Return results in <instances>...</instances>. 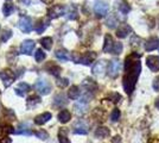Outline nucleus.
I'll return each instance as SVG.
<instances>
[{
    "label": "nucleus",
    "mask_w": 159,
    "mask_h": 143,
    "mask_svg": "<svg viewBox=\"0 0 159 143\" xmlns=\"http://www.w3.org/2000/svg\"><path fill=\"white\" fill-rule=\"evenodd\" d=\"M80 94H81V91H80V87L79 86H71L70 89H69V92H68V97L70 98V99H73V100H76V99H79Z\"/></svg>",
    "instance_id": "21"
},
{
    "label": "nucleus",
    "mask_w": 159,
    "mask_h": 143,
    "mask_svg": "<svg viewBox=\"0 0 159 143\" xmlns=\"http://www.w3.org/2000/svg\"><path fill=\"white\" fill-rule=\"evenodd\" d=\"M113 143H121V137L115 136L114 137V140H113Z\"/></svg>",
    "instance_id": "46"
},
{
    "label": "nucleus",
    "mask_w": 159,
    "mask_h": 143,
    "mask_svg": "<svg viewBox=\"0 0 159 143\" xmlns=\"http://www.w3.org/2000/svg\"><path fill=\"white\" fill-rule=\"evenodd\" d=\"M29 91H30V86L25 82H20L18 85V87L16 88V94H18L19 97H24Z\"/></svg>",
    "instance_id": "17"
},
{
    "label": "nucleus",
    "mask_w": 159,
    "mask_h": 143,
    "mask_svg": "<svg viewBox=\"0 0 159 143\" xmlns=\"http://www.w3.org/2000/svg\"><path fill=\"white\" fill-rule=\"evenodd\" d=\"M34 135L37 138H40V140H47L49 138V134H48L45 130H39V131H36Z\"/></svg>",
    "instance_id": "36"
},
{
    "label": "nucleus",
    "mask_w": 159,
    "mask_h": 143,
    "mask_svg": "<svg viewBox=\"0 0 159 143\" xmlns=\"http://www.w3.org/2000/svg\"><path fill=\"white\" fill-rule=\"evenodd\" d=\"M42 1H43L44 4H51L53 0H42Z\"/></svg>",
    "instance_id": "48"
},
{
    "label": "nucleus",
    "mask_w": 159,
    "mask_h": 143,
    "mask_svg": "<svg viewBox=\"0 0 159 143\" xmlns=\"http://www.w3.org/2000/svg\"><path fill=\"white\" fill-rule=\"evenodd\" d=\"M74 132L75 134H80V135H86L88 132V125L83 121H79L74 125Z\"/></svg>",
    "instance_id": "13"
},
{
    "label": "nucleus",
    "mask_w": 159,
    "mask_h": 143,
    "mask_svg": "<svg viewBox=\"0 0 159 143\" xmlns=\"http://www.w3.org/2000/svg\"><path fill=\"white\" fill-rule=\"evenodd\" d=\"M55 55H56V57L58 59V60H61V61H68L69 59H70V56H69V53L66 51V50H57L56 53H55Z\"/></svg>",
    "instance_id": "26"
},
{
    "label": "nucleus",
    "mask_w": 159,
    "mask_h": 143,
    "mask_svg": "<svg viewBox=\"0 0 159 143\" xmlns=\"http://www.w3.org/2000/svg\"><path fill=\"white\" fill-rule=\"evenodd\" d=\"M109 99H111L114 104H116V102H119L120 100H121V95H120L119 93H115V92H114V93H111V94H109Z\"/></svg>",
    "instance_id": "40"
},
{
    "label": "nucleus",
    "mask_w": 159,
    "mask_h": 143,
    "mask_svg": "<svg viewBox=\"0 0 159 143\" xmlns=\"http://www.w3.org/2000/svg\"><path fill=\"white\" fill-rule=\"evenodd\" d=\"M53 102H55V105H56V106H63V105H66V100L64 94H63V93L57 94L55 98H53Z\"/></svg>",
    "instance_id": "27"
},
{
    "label": "nucleus",
    "mask_w": 159,
    "mask_h": 143,
    "mask_svg": "<svg viewBox=\"0 0 159 143\" xmlns=\"http://www.w3.org/2000/svg\"><path fill=\"white\" fill-rule=\"evenodd\" d=\"M129 10H131V7H129L126 0H122L121 2H119V11L122 14H127L129 12Z\"/></svg>",
    "instance_id": "28"
},
{
    "label": "nucleus",
    "mask_w": 159,
    "mask_h": 143,
    "mask_svg": "<svg viewBox=\"0 0 159 143\" xmlns=\"http://www.w3.org/2000/svg\"><path fill=\"white\" fill-rule=\"evenodd\" d=\"M147 143H159V136H153L148 140Z\"/></svg>",
    "instance_id": "45"
},
{
    "label": "nucleus",
    "mask_w": 159,
    "mask_h": 143,
    "mask_svg": "<svg viewBox=\"0 0 159 143\" xmlns=\"http://www.w3.org/2000/svg\"><path fill=\"white\" fill-rule=\"evenodd\" d=\"M34 88L37 89L42 95H47L51 91V85L45 79H39V80H37L36 83H34Z\"/></svg>",
    "instance_id": "2"
},
{
    "label": "nucleus",
    "mask_w": 159,
    "mask_h": 143,
    "mask_svg": "<svg viewBox=\"0 0 159 143\" xmlns=\"http://www.w3.org/2000/svg\"><path fill=\"white\" fill-rule=\"evenodd\" d=\"M106 24H107V26L108 27L114 29V27H116V25L119 24V21H118V18L115 17V14H111V16L107 18Z\"/></svg>",
    "instance_id": "25"
},
{
    "label": "nucleus",
    "mask_w": 159,
    "mask_h": 143,
    "mask_svg": "<svg viewBox=\"0 0 159 143\" xmlns=\"http://www.w3.org/2000/svg\"><path fill=\"white\" fill-rule=\"evenodd\" d=\"M58 141L60 143H70V141L68 140V136H66V130H61L58 132Z\"/></svg>",
    "instance_id": "34"
},
{
    "label": "nucleus",
    "mask_w": 159,
    "mask_h": 143,
    "mask_svg": "<svg viewBox=\"0 0 159 143\" xmlns=\"http://www.w3.org/2000/svg\"><path fill=\"white\" fill-rule=\"evenodd\" d=\"M140 72H141L140 54L132 53L131 55H128L125 60V75L122 79L124 89L127 94H132V92L134 91Z\"/></svg>",
    "instance_id": "1"
},
{
    "label": "nucleus",
    "mask_w": 159,
    "mask_h": 143,
    "mask_svg": "<svg viewBox=\"0 0 159 143\" xmlns=\"http://www.w3.org/2000/svg\"><path fill=\"white\" fill-rule=\"evenodd\" d=\"M64 14H66V17L68 18V19H76L77 18V10H76V7L73 6V5H70L69 7H66V12H64Z\"/></svg>",
    "instance_id": "18"
},
{
    "label": "nucleus",
    "mask_w": 159,
    "mask_h": 143,
    "mask_svg": "<svg viewBox=\"0 0 159 143\" xmlns=\"http://www.w3.org/2000/svg\"><path fill=\"white\" fill-rule=\"evenodd\" d=\"M18 26H19V29L23 32L27 34V32H30L32 30V21L29 17H23V18H20Z\"/></svg>",
    "instance_id": "6"
},
{
    "label": "nucleus",
    "mask_w": 159,
    "mask_h": 143,
    "mask_svg": "<svg viewBox=\"0 0 159 143\" xmlns=\"http://www.w3.org/2000/svg\"><path fill=\"white\" fill-rule=\"evenodd\" d=\"M13 11H14V6L12 5V4H5V5H4V7H2L4 16H6V17L11 16V14L13 13Z\"/></svg>",
    "instance_id": "32"
},
{
    "label": "nucleus",
    "mask_w": 159,
    "mask_h": 143,
    "mask_svg": "<svg viewBox=\"0 0 159 143\" xmlns=\"http://www.w3.org/2000/svg\"><path fill=\"white\" fill-rule=\"evenodd\" d=\"M106 67H107V62L105 60H101V61L96 62L95 64L93 66V69H92V72H93L94 75H102L105 73V70H106Z\"/></svg>",
    "instance_id": "10"
},
{
    "label": "nucleus",
    "mask_w": 159,
    "mask_h": 143,
    "mask_svg": "<svg viewBox=\"0 0 159 143\" xmlns=\"http://www.w3.org/2000/svg\"><path fill=\"white\" fill-rule=\"evenodd\" d=\"M83 85H84V87L87 88V91H93V89H96L98 88V86H96V83L92 80V79H86L84 82H83Z\"/></svg>",
    "instance_id": "30"
},
{
    "label": "nucleus",
    "mask_w": 159,
    "mask_h": 143,
    "mask_svg": "<svg viewBox=\"0 0 159 143\" xmlns=\"http://www.w3.org/2000/svg\"><path fill=\"white\" fill-rule=\"evenodd\" d=\"M156 106H157V107H158V110H159V98L156 100Z\"/></svg>",
    "instance_id": "49"
},
{
    "label": "nucleus",
    "mask_w": 159,
    "mask_h": 143,
    "mask_svg": "<svg viewBox=\"0 0 159 143\" xmlns=\"http://www.w3.org/2000/svg\"><path fill=\"white\" fill-rule=\"evenodd\" d=\"M34 49V42L31 40H26L21 43V47H20V51L21 54L30 55L32 54V50Z\"/></svg>",
    "instance_id": "11"
},
{
    "label": "nucleus",
    "mask_w": 159,
    "mask_h": 143,
    "mask_svg": "<svg viewBox=\"0 0 159 143\" xmlns=\"http://www.w3.org/2000/svg\"><path fill=\"white\" fill-rule=\"evenodd\" d=\"M64 12H66V8L63 6H61V5H55V6H52L49 10L48 14H49V18L55 19V18L61 17L62 14H64Z\"/></svg>",
    "instance_id": "7"
},
{
    "label": "nucleus",
    "mask_w": 159,
    "mask_h": 143,
    "mask_svg": "<svg viewBox=\"0 0 159 143\" xmlns=\"http://www.w3.org/2000/svg\"><path fill=\"white\" fill-rule=\"evenodd\" d=\"M14 78H16L14 72H12L11 69H5V70L0 72V79L2 80V83H4L5 87H8L13 82Z\"/></svg>",
    "instance_id": "3"
},
{
    "label": "nucleus",
    "mask_w": 159,
    "mask_h": 143,
    "mask_svg": "<svg viewBox=\"0 0 159 143\" xmlns=\"http://www.w3.org/2000/svg\"><path fill=\"white\" fill-rule=\"evenodd\" d=\"M40 102V98L38 95H31V97H29L26 100V104H27V109H31V107H34L36 105H38Z\"/></svg>",
    "instance_id": "24"
},
{
    "label": "nucleus",
    "mask_w": 159,
    "mask_h": 143,
    "mask_svg": "<svg viewBox=\"0 0 159 143\" xmlns=\"http://www.w3.org/2000/svg\"><path fill=\"white\" fill-rule=\"evenodd\" d=\"M34 59H36L37 62H42L45 59V53H44L42 49H38V50L34 53Z\"/></svg>",
    "instance_id": "35"
},
{
    "label": "nucleus",
    "mask_w": 159,
    "mask_h": 143,
    "mask_svg": "<svg viewBox=\"0 0 159 143\" xmlns=\"http://www.w3.org/2000/svg\"><path fill=\"white\" fill-rule=\"evenodd\" d=\"M57 118H58V121H60L61 123L66 124V123H68L69 121H70V118H71V113H70L68 110H62L60 113H58Z\"/></svg>",
    "instance_id": "19"
},
{
    "label": "nucleus",
    "mask_w": 159,
    "mask_h": 143,
    "mask_svg": "<svg viewBox=\"0 0 159 143\" xmlns=\"http://www.w3.org/2000/svg\"><path fill=\"white\" fill-rule=\"evenodd\" d=\"M115 42L113 41V37L111 35H107L105 37V44H103V51L105 53H112Z\"/></svg>",
    "instance_id": "15"
},
{
    "label": "nucleus",
    "mask_w": 159,
    "mask_h": 143,
    "mask_svg": "<svg viewBox=\"0 0 159 143\" xmlns=\"http://www.w3.org/2000/svg\"><path fill=\"white\" fill-rule=\"evenodd\" d=\"M50 119H51V113L50 112H44V113L38 115V116L34 118V123L37 125H43V124H45L47 122H49Z\"/></svg>",
    "instance_id": "16"
},
{
    "label": "nucleus",
    "mask_w": 159,
    "mask_h": 143,
    "mask_svg": "<svg viewBox=\"0 0 159 143\" xmlns=\"http://www.w3.org/2000/svg\"><path fill=\"white\" fill-rule=\"evenodd\" d=\"M0 143H11V140H10L8 137H5V138H2V140L0 141Z\"/></svg>",
    "instance_id": "47"
},
{
    "label": "nucleus",
    "mask_w": 159,
    "mask_h": 143,
    "mask_svg": "<svg viewBox=\"0 0 159 143\" xmlns=\"http://www.w3.org/2000/svg\"><path fill=\"white\" fill-rule=\"evenodd\" d=\"M69 85V80L68 79H60L58 81H57V86L61 87V88H64Z\"/></svg>",
    "instance_id": "43"
},
{
    "label": "nucleus",
    "mask_w": 159,
    "mask_h": 143,
    "mask_svg": "<svg viewBox=\"0 0 159 143\" xmlns=\"http://www.w3.org/2000/svg\"><path fill=\"white\" fill-rule=\"evenodd\" d=\"M140 42V38L138 37V36H135V35H133L132 38H131V45L132 47H139V43Z\"/></svg>",
    "instance_id": "42"
},
{
    "label": "nucleus",
    "mask_w": 159,
    "mask_h": 143,
    "mask_svg": "<svg viewBox=\"0 0 159 143\" xmlns=\"http://www.w3.org/2000/svg\"><path fill=\"white\" fill-rule=\"evenodd\" d=\"M146 64L152 72H159V57L158 56H147L146 59Z\"/></svg>",
    "instance_id": "8"
},
{
    "label": "nucleus",
    "mask_w": 159,
    "mask_h": 143,
    "mask_svg": "<svg viewBox=\"0 0 159 143\" xmlns=\"http://www.w3.org/2000/svg\"><path fill=\"white\" fill-rule=\"evenodd\" d=\"M34 30H36L38 34H42V32L45 30V24H44V21H37V24H36V26H34Z\"/></svg>",
    "instance_id": "37"
},
{
    "label": "nucleus",
    "mask_w": 159,
    "mask_h": 143,
    "mask_svg": "<svg viewBox=\"0 0 159 143\" xmlns=\"http://www.w3.org/2000/svg\"><path fill=\"white\" fill-rule=\"evenodd\" d=\"M74 109H75V112H76L77 115H83V113H86V111H87V102H84V100H81L80 102L75 104Z\"/></svg>",
    "instance_id": "22"
},
{
    "label": "nucleus",
    "mask_w": 159,
    "mask_h": 143,
    "mask_svg": "<svg viewBox=\"0 0 159 143\" xmlns=\"http://www.w3.org/2000/svg\"><path fill=\"white\" fill-rule=\"evenodd\" d=\"M119 118H120V110L114 109L112 111V113H111V119H112L113 122H116V121H119Z\"/></svg>",
    "instance_id": "39"
},
{
    "label": "nucleus",
    "mask_w": 159,
    "mask_h": 143,
    "mask_svg": "<svg viewBox=\"0 0 159 143\" xmlns=\"http://www.w3.org/2000/svg\"><path fill=\"white\" fill-rule=\"evenodd\" d=\"M40 44H42V47L45 48V49H51L52 47V38L51 37H44V38H42V41H40Z\"/></svg>",
    "instance_id": "31"
},
{
    "label": "nucleus",
    "mask_w": 159,
    "mask_h": 143,
    "mask_svg": "<svg viewBox=\"0 0 159 143\" xmlns=\"http://www.w3.org/2000/svg\"><path fill=\"white\" fill-rule=\"evenodd\" d=\"M14 132L13 126L11 124H7V123H4L0 125V136H5V135H8V134H12Z\"/></svg>",
    "instance_id": "20"
},
{
    "label": "nucleus",
    "mask_w": 159,
    "mask_h": 143,
    "mask_svg": "<svg viewBox=\"0 0 159 143\" xmlns=\"http://www.w3.org/2000/svg\"><path fill=\"white\" fill-rule=\"evenodd\" d=\"M159 47V40L158 37H151L148 38L145 43V49L147 51H152V50H156L157 48Z\"/></svg>",
    "instance_id": "14"
},
{
    "label": "nucleus",
    "mask_w": 159,
    "mask_h": 143,
    "mask_svg": "<svg viewBox=\"0 0 159 143\" xmlns=\"http://www.w3.org/2000/svg\"><path fill=\"white\" fill-rule=\"evenodd\" d=\"M131 31H132V29L128 24H120V26L116 30V36L119 38H125L127 37V35L131 34Z\"/></svg>",
    "instance_id": "12"
},
{
    "label": "nucleus",
    "mask_w": 159,
    "mask_h": 143,
    "mask_svg": "<svg viewBox=\"0 0 159 143\" xmlns=\"http://www.w3.org/2000/svg\"><path fill=\"white\" fill-rule=\"evenodd\" d=\"M121 51H122V44H121V43H119V42H115V44H114V48H113L112 54L119 55Z\"/></svg>",
    "instance_id": "38"
},
{
    "label": "nucleus",
    "mask_w": 159,
    "mask_h": 143,
    "mask_svg": "<svg viewBox=\"0 0 159 143\" xmlns=\"http://www.w3.org/2000/svg\"><path fill=\"white\" fill-rule=\"evenodd\" d=\"M109 130L105 128V126H99L98 129L95 130V136L99 137V138H106L109 136Z\"/></svg>",
    "instance_id": "23"
},
{
    "label": "nucleus",
    "mask_w": 159,
    "mask_h": 143,
    "mask_svg": "<svg viewBox=\"0 0 159 143\" xmlns=\"http://www.w3.org/2000/svg\"><path fill=\"white\" fill-rule=\"evenodd\" d=\"M96 59V54L90 51V53H86V54L81 55L79 59V63H82V64H86V66H89L92 64V62Z\"/></svg>",
    "instance_id": "9"
},
{
    "label": "nucleus",
    "mask_w": 159,
    "mask_h": 143,
    "mask_svg": "<svg viewBox=\"0 0 159 143\" xmlns=\"http://www.w3.org/2000/svg\"><path fill=\"white\" fill-rule=\"evenodd\" d=\"M121 69V64L118 60H113L111 61L109 66H108V75L111 78H116L119 75V72Z\"/></svg>",
    "instance_id": "5"
},
{
    "label": "nucleus",
    "mask_w": 159,
    "mask_h": 143,
    "mask_svg": "<svg viewBox=\"0 0 159 143\" xmlns=\"http://www.w3.org/2000/svg\"><path fill=\"white\" fill-rule=\"evenodd\" d=\"M48 69H49V73H50V74H52L53 76H60L61 68L58 67V66H56V64H51Z\"/></svg>",
    "instance_id": "33"
},
{
    "label": "nucleus",
    "mask_w": 159,
    "mask_h": 143,
    "mask_svg": "<svg viewBox=\"0 0 159 143\" xmlns=\"http://www.w3.org/2000/svg\"><path fill=\"white\" fill-rule=\"evenodd\" d=\"M152 86H153V88H154V91L159 92V76H158V78H156V79L153 80Z\"/></svg>",
    "instance_id": "44"
},
{
    "label": "nucleus",
    "mask_w": 159,
    "mask_h": 143,
    "mask_svg": "<svg viewBox=\"0 0 159 143\" xmlns=\"http://www.w3.org/2000/svg\"><path fill=\"white\" fill-rule=\"evenodd\" d=\"M11 36H12V31H11V30H5V31L2 32V36H1V41L2 42L8 41V40L11 38Z\"/></svg>",
    "instance_id": "41"
},
{
    "label": "nucleus",
    "mask_w": 159,
    "mask_h": 143,
    "mask_svg": "<svg viewBox=\"0 0 159 143\" xmlns=\"http://www.w3.org/2000/svg\"><path fill=\"white\" fill-rule=\"evenodd\" d=\"M19 130H17V131H14L16 134H19V135H31V130L29 129V126H27L26 124H20L19 128H18Z\"/></svg>",
    "instance_id": "29"
},
{
    "label": "nucleus",
    "mask_w": 159,
    "mask_h": 143,
    "mask_svg": "<svg viewBox=\"0 0 159 143\" xmlns=\"http://www.w3.org/2000/svg\"><path fill=\"white\" fill-rule=\"evenodd\" d=\"M94 12L98 17H105L108 12V5L103 1H98L94 5Z\"/></svg>",
    "instance_id": "4"
}]
</instances>
